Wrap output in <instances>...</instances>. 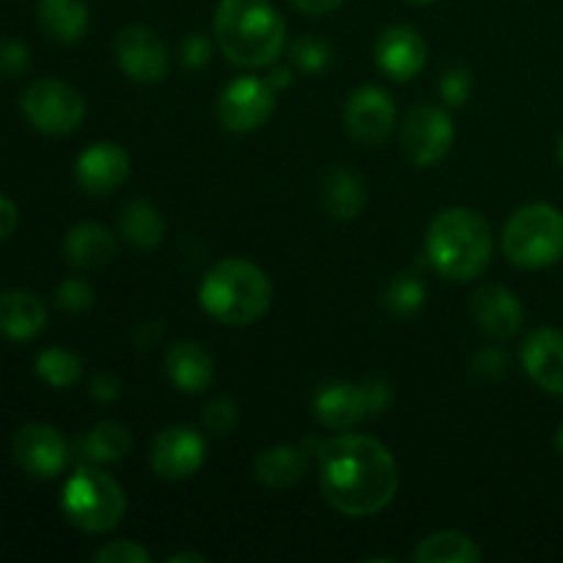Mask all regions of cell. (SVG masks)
<instances>
[{"label": "cell", "instance_id": "6da1fadb", "mask_svg": "<svg viewBox=\"0 0 563 563\" xmlns=\"http://www.w3.org/2000/svg\"><path fill=\"white\" fill-rule=\"evenodd\" d=\"M319 484L335 511L372 517L399 493V465L379 440L341 432L319 449Z\"/></svg>", "mask_w": 563, "mask_h": 563}, {"label": "cell", "instance_id": "7a4b0ae2", "mask_svg": "<svg viewBox=\"0 0 563 563\" xmlns=\"http://www.w3.org/2000/svg\"><path fill=\"white\" fill-rule=\"evenodd\" d=\"M212 27L220 53L242 69L273 66L286 47V22L269 0H220Z\"/></svg>", "mask_w": 563, "mask_h": 563}, {"label": "cell", "instance_id": "3957f363", "mask_svg": "<svg viewBox=\"0 0 563 563\" xmlns=\"http://www.w3.org/2000/svg\"><path fill=\"white\" fill-rule=\"evenodd\" d=\"M493 229L478 212L467 207H449L429 223V264L445 280L467 284L476 280L493 258Z\"/></svg>", "mask_w": 563, "mask_h": 563}, {"label": "cell", "instance_id": "277c9868", "mask_svg": "<svg viewBox=\"0 0 563 563\" xmlns=\"http://www.w3.org/2000/svg\"><path fill=\"white\" fill-rule=\"evenodd\" d=\"M201 308L225 328H247L269 311L273 284L258 264L247 258H220L201 280Z\"/></svg>", "mask_w": 563, "mask_h": 563}, {"label": "cell", "instance_id": "5b68a950", "mask_svg": "<svg viewBox=\"0 0 563 563\" xmlns=\"http://www.w3.org/2000/svg\"><path fill=\"white\" fill-rule=\"evenodd\" d=\"M60 511L86 533H108L124 520L126 495L121 484L99 465H80L64 484Z\"/></svg>", "mask_w": 563, "mask_h": 563}, {"label": "cell", "instance_id": "8992f818", "mask_svg": "<svg viewBox=\"0 0 563 563\" xmlns=\"http://www.w3.org/2000/svg\"><path fill=\"white\" fill-rule=\"evenodd\" d=\"M504 256L515 267L544 269L563 258V212L553 203L515 209L504 229Z\"/></svg>", "mask_w": 563, "mask_h": 563}, {"label": "cell", "instance_id": "52a82bcc", "mask_svg": "<svg viewBox=\"0 0 563 563\" xmlns=\"http://www.w3.org/2000/svg\"><path fill=\"white\" fill-rule=\"evenodd\" d=\"M20 104L33 130L44 132V135H71L86 115V102H82L80 91L55 77H42V80L31 82L22 93Z\"/></svg>", "mask_w": 563, "mask_h": 563}, {"label": "cell", "instance_id": "ba28073f", "mask_svg": "<svg viewBox=\"0 0 563 563\" xmlns=\"http://www.w3.org/2000/svg\"><path fill=\"white\" fill-rule=\"evenodd\" d=\"M399 143L416 168H432L454 146V121L438 104H418L401 124Z\"/></svg>", "mask_w": 563, "mask_h": 563}, {"label": "cell", "instance_id": "9c48e42d", "mask_svg": "<svg viewBox=\"0 0 563 563\" xmlns=\"http://www.w3.org/2000/svg\"><path fill=\"white\" fill-rule=\"evenodd\" d=\"M275 110V88L269 80L245 75L231 80L218 97V119L234 135H247L269 121Z\"/></svg>", "mask_w": 563, "mask_h": 563}, {"label": "cell", "instance_id": "30bf717a", "mask_svg": "<svg viewBox=\"0 0 563 563\" xmlns=\"http://www.w3.org/2000/svg\"><path fill=\"white\" fill-rule=\"evenodd\" d=\"M203 460H207V440L185 423L159 429L148 449V462L165 482H187L201 471Z\"/></svg>", "mask_w": 563, "mask_h": 563}, {"label": "cell", "instance_id": "8fae6325", "mask_svg": "<svg viewBox=\"0 0 563 563\" xmlns=\"http://www.w3.org/2000/svg\"><path fill=\"white\" fill-rule=\"evenodd\" d=\"M11 454L27 476L44 478V482L60 476L69 465V445L64 434L47 423H25L16 429L11 440Z\"/></svg>", "mask_w": 563, "mask_h": 563}, {"label": "cell", "instance_id": "7c38bea8", "mask_svg": "<svg viewBox=\"0 0 563 563\" xmlns=\"http://www.w3.org/2000/svg\"><path fill=\"white\" fill-rule=\"evenodd\" d=\"M115 58L130 80L152 86L168 75V49L146 25H126L115 36Z\"/></svg>", "mask_w": 563, "mask_h": 563}, {"label": "cell", "instance_id": "4fadbf2b", "mask_svg": "<svg viewBox=\"0 0 563 563\" xmlns=\"http://www.w3.org/2000/svg\"><path fill=\"white\" fill-rule=\"evenodd\" d=\"M344 124L346 132L355 137L357 143H383L385 137L394 132L396 124V104L388 97V91L377 86H363L346 99L344 108Z\"/></svg>", "mask_w": 563, "mask_h": 563}, {"label": "cell", "instance_id": "5bb4252c", "mask_svg": "<svg viewBox=\"0 0 563 563\" xmlns=\"http://www.w3.org/2000/svg\"><path fill=\"white\" fill-rule=\"evenodd\" d=\"M132 159L124 146L113 141H99L82 148L75 163V179L88 196H110L126 181Z\"/></svg>", "mask_w": 563, "mask_h": 563}, {"label": "cell", "instance_id": "9a60e30c", "mask_svg": "<svg viewBox=\"0 0 563 563\" xmlns=\"http://www.w3.org/2000/svg\"><path fill=\"white\" fill-rule=\"evenodd\" d=\"M427 42L410 25L385 27L374 44V60H377L379 71L396 82H407L421 75L423 66H427Z\"/></svg>", "mask_w": 563, "mask_h": 563}, {"label": "cell", "instance_id": "2e32d148", "mask_svg": "<svg viewBox=\"0 0 563 563\" xmlns=\"http://www.w3.org/2000/svg\"><path fill=\"white\" fill-rule=\"evenodd\" d=\"M471 313L478 330H484L495 341L515 339L526 322V308H522L520 297L500 284H487L476 289L471 300Z\"/></svg>", "mask_w": 563, "mask_h": 563}, {"label": "cell", "instance_id": "e0dca14e", "mask_svg": "<svg viewBox=\"0 0 563 563\" xmlns=\"http://www.w3.org/2000/svg\"><path fill=\"white\" fill-rule=\"evenodd\" d=\"M522 368L542 390L563 396V330L539 328L520 350Z\"/></svg>", "mask_w": 563, "mask_h": 563}, {"label": "cell", "instance_id": "ac0fdd59", "mask_svg": "<svg viewBox=\"0 0 563 563\" xmlns=\"http://www.w3.org/2000/svg\"><path fill=\"white\" fill-rule=\"evenodd\" d=\"M313 416L322 427L333 429V432H350L357 423L372 418L368 412L366 394L363 385L352 383H328L317 390L313 396Z\"/></svg>", "mask_w": 563, "mask_h": 563}, {"label": "cell", "instance_id": "d6986e66", "mask_svg": "<svg viewBox=\"0 0 563 563\" xmlns=\"http://www.w3.org/2000/svg\"><path fill=\"white\" fill-rule=\"evenodd\" d=\"M165 374L181 394H203L214 383V357L198 341H176L165 352Z\"/></svg>", "mask_w": 563, "mask_h": 563}, {"label": "cell", "instance_id": "ffe728a7", "mask_svg": "<svg viewBox=\"0 0 563 563\" xmlns=\"http://www.w3.org/2000/svg\"><path fill=\"white\" fill-rule=\"evenodd\" d=\"M47 324V308L31 291H0V335L9 341H31Z\"/></svg>", "mask_w": 563, "mask_h": 563}, {"label": "cell", "instance_id": "44dd1931", "mask_svg": "<svg viewBox=\"0 0 563 563\" xmlns=\"http://www.w3.org/2000/svg\"><path fill=\"white\" fill-rule=\"evenodd\" d=\"M115 236L102 223L71 225L64 240L66 262L80 269H99L115 258Z\"/></svg>", "mask_w": 563, "mask_h": 563}, {"label": "cell", "instance_id": "7402d4cb", "mask_svg": "<svg viewBox=\"0 0 563 563\" xmlns=\"http://www.w3.org/2000/svg\"><path fill=\"white\" fill-rule=\"evenodd\" d=\"M308 451L300 445L278 443L273 449L262 451L253 462V476L258 484L269 489H289L302 482L308 471Z\"/></svg>", "mask_w": 563, "mask_h": 563}, {"label": "cell", "instance_id": "603a6c76", "mask_svg": "<svg viewBox=\"0 0 563 563\" xmlns=\"http://www.w3.org/2000/svg\"><path fill=\"white\" fill-rule=\"evenodd\" d=\"M36 16L42 31L58 44H77L88 31L86 0H38Z\"/></svg>", "mask_w": 563, "mask_h": 563}, {"label": "cell", "instance_id": "cb8c5ba5", "mask_svg": "<svg viewBox=\"0 0 563 563\" xmlns=\"http://www.w3.org/2000/svg\"><path fill=\"white\" fill-rule=\"evenodd\" d=\"M368 201L366 185L361 176L350 168H333L324 179L322 203L330 218L335 220H355Z\"/></svg>", "mask_w": 563, "mask_h": 563}, {"label": "cell", "instance_id": "d4e9b609", "mask_svg": "<svg viewBox=\"0 0 563 563\" xmlns=\"http://www.w3.org/2000/svg\"><path fill=\"white\" fill-rule=\"evenodd\" d=\"M132 449L130 429L119 421H99L80 440V454L91 465H115Z\"/></svg>", "mask_w": 563, "mask_h": 563}, {"label": "cell", "instance_id": "484cf974", "mask_svg": "<svg viewBox=\"0 0 563 563\" xmlns=\"http://www.w3.org/2000/svg\"><path fill=\"white\" fill-rule=\"evenodd\" d=\"M119 234L141 251H152L165 240V220L148 201H130L119 214Z\"/></svg>", "mask_w": 563, "mask_h": 563}, {"label": "cell", "instance_id": "4316f807", "mask_svg": "<svg viewBox=\"0 0 563 563\" xmlns=\"http://www.w3.org/2000/svg\"><path fill=\"white\" fill-rule=\"evenodd\" d=\"M412 561L418 563H476L482 561V550L471 537L460 531L429 533L412 550Z\"/></svg>", "mask_w": 563, "mask_h": 563}, {"label": "cell", "instance_id": "83f0119b", "mask_svg": "<svg viewBox=\"0 0 563 563\" xmlns=\"http://www.w3.org/2000/svg\"><path fill=\"white\" fill-rule=\"evenodd\" d=\"M383 306L390 317L410 319L427 306V286L416 273H399L388 280L383 295Z\"/></svg>", "mask_w": 563, "mask_h": 563}, {"label": "cell", "instance_id": "f1b7e54d", "mask_svg": "<svg viewBox=\"0 0 563 563\" xmlns=\"http://www.w3.org/2000/svg\"><path fill=\"white\" fill-rule=\"evenodd\" d=\"M36 374L49 385V388H71V385L82 377V363L71 350L49 346V350L38 352Z\"/></svg>", "mask_w": 563, "mask_h": 563}, {"label": "cell", "instance_id": "f546056e", "mask_svg": "<svg viewBox=\"0 0 563 563\" xmlns=\"http://www.w3.org/2000/svg\"><path fill=\"white\" fill-rule=\"evenodd\" d=\"M333 55V44L328 38L317 36V33H306V36L295 38L289 44L291 66H297L300 71H308V75H319V71L330 69Z\"/></svg>", "mask_w": 563, "mask_h": 563}, {"label": "cell", "instance_id": "4dcf8cb0", "mask_svg": "<svg viewBox=\"0 0 563 563\" xmlns=\"http://www.w3.org/2000/svg\"><path fill=\"white\" fill-rule=\"evenodd\" d=\"M471 372L476 374L478 379H487V383H498L506 374L511 372V357L504 346H484L473 355Z\"/></svg>", "mask_w": 563, "mask_h": 563}, {"label": "cell", "instance_id": "1f68e13d", "mask_svg": "<svg viewBox=\"0 0 563 563\" xmlns=\"http://www.w3.org/2000/svg\"><path fill=\"white\" fill-rule=\"evenodd\" d=\"M55 306L69 313L88 311L93 306V286L82 278L60 280L58 289H55Z\"/></svg>", "mask_w": 563, "mask_h": 563}, {"label": "cell", "instance_id": "d6a6232c", "mask_svg": "<svg viewBox=\"0 0 563 563\" xmlns=\"http://www.w3.org/2000/svg\"><path fill=\"white\" fill-rule=\"evenodd\" d=\"M473 88H476V82H473L471 71L462 69V66H454V69L445 71L443 80H440V97H443V102L451 104V108H462V104H467V99L473 97Z\"/></svg>", "mask_w": 563, "mask_h": 563}, {"label": "cell", "instance_id": "836d02e7", "mask_svg": "<svg viewBox=\"0 0 563 563\" xmlns=\"http://www.w3.org/2000/svg\"><path fill=\"white\" fill-rule=\"evenodd\" d=\"M236 421H240V407H236L234 399L220 396V399L209 401V405L203 407V427H207L209 432L229 434L231 429L236 427Z\"/></svg>", "mask_w": 563, "mask_h": 563}, {"label": "cell", "instance_id": "e575fe53", "mask_svg": "<svg viewBox=\"0 0 563 563\" xmlns=\"http://www.w3.org/2000/svg\"><path fill=\"white\" fill-rule=\"evenodd\" d=\"M93 561L97 563H148L152 561V553L146 548H141L132 539H119V542H110L104 548H99L93 553Z\"/></svg>", "mask_w": 563, "mask_h": 563}, {"label": "cell", "instance_id": "d590c367", "mask_svg": "<svg viewBox=\"0 0 563 563\" xmlns=\"http://www.w3.org/2000/svg\"><path fill=\"white\" fill-rule=\"evenodd\" d=\"M27 66H31V49H27V44L16 42V38L0 42V75L20 77L25 75Z\"/></svg>", "mask_w": 563, "mask_h": 563}, {"label": "cell", "instance_id": "8d00e7d4", "mask_svg": "<svg viewBox=\"0 0 563 563\" xmlns=\"http://www.w3.org/2000/svg\"><path fill=\"white\" fill-rule=\"evenodd\" d=\"M212 38L203 36V33H187L185 42H181V64H185V69L190 71H198L203 69V66L209 64V58H212Z\"/></svg>", "mask_w": 563, "mask_h": 563}, {"label": "cell", "instance_id": "74e56055", "mask_svg": "<svg viewBox=\"0 0 563 563\" xmlns=\"http://www.w3.org/2000/svg\"><path fill=\"white\" fill-rule=\"evenodd\" d=\"M363 385V394H366V401H368V412L372 416H379V412H385L390 407V401H394V388H390L385 379L379 377H372L366 379Z\"/></svg>", "mask_w": 563, "mask_h": 563}, {"label": "cell", "instance_id": "f35d334b", "mask_svg": "<svg viewBox=\"0 0 563 563\" xmlns=\"http://www.w3.org/2000/svg\"><path fill=\"white\" fill-rule=\"evenodd\" d=\"M88 394H91L97 401H102V405H110V401L119 399V394H121L119 377H115V374H108V372L97 374V377L91 379V385H88Z\"/></svg>", "mask_w": 563, "mask_h": 563}, {"label": "cell", "instance_id": "ab89813d", "mask_svg": "<svg viewBox=\"0 0 563 563\" xmlns=\"http://www.w3.org/2000/svg\"><path fill=\"white\" fill-rule=\"evenodd\" d=\"M16 223H20V212H16V203L11 201L9 196L0 192V242L9 240L16 231Z\"/></svg>", "mask_w": 563, "mask_h": 563}, {"label": "cell", "instance_id": "60d3db41", "mask_svg": "<svg viewBox=\"0 0 563 563\" xmlns=\"http://www.w3.org/2000/svg\"><path fill=\"white\" fill-rule=\"evenodd\" d=\"M297 11L302 14H311V16H322V14H333L335 9L346 3V0H291Z\"/></svg>", "mask_w": 563, "mask_h": 563}, {"label": "cell", "instance_id": "b9f144b4", "mask_svg": "<svg viewBox=\"0 0 563 563\" xmlns=\"http://www.w3.org/2000/svg\"><path fill=\"white\" fill-rule=\"evenodd\" d=\"M269 86L278 91V88H289L291 86V66H273V71H269Z\"/></svg>", "mask_w": 563, "mask_h": 563}, {"label": "cell", "instance_id": "7bdbcfd3", "mask_svg": "<svg viewBox=\"0 0 563 563\" xmlns=\"http://www.w3.org/2000/svg\"><path fill=\"white\" fill-rule=\"evenodd\" d=\"M185 561H190V563H203L207 559H203L201 553H181V555H168V563H185Z\"/></svg>", "mask_w": 563, "mask_h": 563}, {"label": "cell", "instance_id": "ee69618b", "mask_svg": "<svg viewBox=\"0 0 563 563\" xmlns=\"http://www.w3.org/2000/svg\"><path fill=\"white\" fill-rule=\"evenodd\" d=\"M555 451L563 456V423L559 427V432H555Z\"/></svg>", "mask_w": 563, "mask_h": 563}, {"label": "cell", "instance_id": "f6af8a7d", "mask_svg": "<svg viewBox=\"0 0 563 563\" xmlns=\"http://www.w3.org/2000/svg\"><path fill=\"white\" fill-rule=\"evenodd\" d=\"M407 3H416V5H429V3H434V0H407Z\"/></svg>", "mask_w": 563, "mask_h": 563}, {"label": "cell", "instance_id": "bcb514c9", "mask_svg": "<svg viewBox=\"0 0 563 563\" xmlns=\"http://www.w3.org/2000/svg\"><path fill=\"white\" fill-rule=\"evenodd\" d=\"M559 159H561V165H563V135H561V143H559Z\"/></svg>", "mask_w": 563, "mask_h": 563}]
</instances>
